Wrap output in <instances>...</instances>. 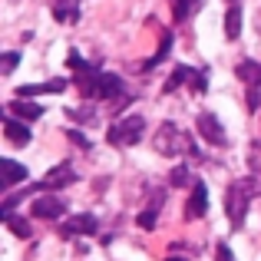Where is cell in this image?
I'll return each mask as SVG.
<instances>
[{
    "label": "cell",
    "instance_id": "cell-22",
    "mask_svg": "<svg viewBox=\"0 0 261 261\" xmlns=\"http://www.w3.org/2000/svg\"><path fill=\"white\" fill-rule=\"evenodd\" d=\"M248 169H251V175L261 178V139L248 146Z\"/></svg>",
    "mask_w": 261,
    "mask_h": 261
},
{
    "label": "cell",
    "instance_id": "cell-29",
    "mask_svg": "<svg viewBox=\"0 0 261 261\" xmlns=\"http://www.w3.org/2000/svg\"><path fill=\"white\" fill-rule=\"evenodd\" d=\"M166 261H185V258H178V255H169V258H166Z\"/></svg>",
    "mask_w": 261,
    "mask_h": 261
},
{
    "label": "cell",
    "instance_id": "cell-26",
    "mask_svg": "<svg viewBox=\"0 0 261 261\" xmlns=\"http://www.w3.org/2000/svg\"><path fill=\"white\" fill-rule=\"evenodd\" d=\"M189 86H192V93H205V70H195V73H192Z\"/></svg>",
    "mask_w": 261,
    "mask_h": 261
},
{
    "label": "cell",
    "instance_id": "cell-28",
    "mask_svg": "<svg viewBox=\"0 0 261 261\" xmlns=\"http://www.w3.org/2000/svg\"><path fill=\"white\" fill-rule=\"evenodd\" d=\"M70 139H73V142H76V146H80V149H89V142H86V139H83V136H80V133H70Z\"/></svg>",
    "mask_w": 261,
    "mask_h": 261
},
{
    "label": "cell",
    "instance_id": "cell-30",
    "mask_svg": "<svg viewBox=\"0 0 261 261\" xmlns=\"http://www.w3.org/2000/svg\"><path fill=\"white\" fill-rule=\"evenodd\" d=\"M258 113H261V109H258Z\"/></svg>",
    "mask_w": 261,
    "mask_h": 261
},
{
    "label": "cell",
    "instance_id": "cell-13",
    "mask_svg": "<svg viewBox=\"0 0 261 261\" xmlns=\"http://www.w3.org/2000/svg\"><path fill=\"white\" fill-rule=\"evenodd\" d=\"M66 89V80H50V83H37V86H20L17 89V96L20 99H33V96H40V93H63Z\"/></svg>",
    "mask_w": 261,
    "mask_h": 261
},
{
    "label": "cell",
    "instance_id": "cell-17",
    "mask_svg": "<svg viewBox=\"0 0 261 261\" xmlns=\"http://www.w3.org/2000/svg\"><path fill=\"white\" fill-rule=\"evenodd\" d=\"M192 73H195V66H175V73L166 80V86H162V93H175L178 86H185L192 80Z\"/></svg>",
    "mask_w": 261,
    "mask_h": 261
},
{
    "label": "cell",
    "instance_id": "cell-21",
    "mask_svg": "<svg viewBox=\"0 0 261 261\" xmlns=\"http://www.w3.org/2000/svg\"><path fill=\"white\" fill-rule=\"evenodd\" d=\"M189 182H192L189 166H175V169H172V175H169V185H172V189H185Z\"/></svg>",
    "mask_w": 261,
    "mask_h": 261
},
{
    "label": "cell",
    "instance_id": "cell-12",
    "mask_svg": "<svg viewBox=\"0 0 261 261\" xmlns=\"http://www.w3.org/2000/svg\"><path fill=\"white\" fill-rule=\"evenodd\" d=\"M53 4V17L60 23H76L80 20V0H50Z\"/></svg>",
    "mask_w": 261,
    "mask_h": 261
},
{
    "label": "cell",
    "instance_id": "cell-16",
    "mask_svg": "<svg viewBox=\"0 0 261 261\" xmlns=\"http://www.w3.org/2000/svg\"><path fill=\"white\" fill-rule=\"evenodd\" d=\"M238 33H242V7L231 4L228 10H225V37L238 40Z\"/></svg>",
    "mask_w": 261,
    "mask_h": 261
},
{
    "label": "cell",
    "instance_id": "cell-1",
    "mask_svg": "<svg viewBox=\"0 0 261 261\" xmlns=\"http://www.w3.org/2000/svg\"><path fill=\"white\" fill-rule=\"evenodd\" d=\"M70 66H73V83H76L80 96L83 99H113V96L122 93V80L113 76V73H102L96 70L93 63L80 60V53H70Z\"/></svg>",
    "mask_w": 261,
    "mask_h": 261
},
{
    "label": "cell",
    "instance_id": "cell-19",
    "mask_svg": "<svg viewBox=\"0 0 261 261\" xmlns=\"http://www.w3.org/2000/svg\"><path fill=\"white\" fill-rule=\"evenodd\" d=\"M4 222H7V228H10L17 238H30V235H33L30 222H27V218H17L13 212H7V215H4Z\"/></svg>",
    "mask_w": 261,
    "mask_h": 261
},
{
    "label": "cell",
    "instance_id": "cell-27",
    "mask_svg": "<svg viewBox=\"0 0 261 261\" xmlns=\"http://www.w3.org/2000/svg\"><path fill=\"white\" fill-rule=\"evenodd\" d=\"M215 261H235V255H231V248L225 242H218V248H215Z\"/></svg>",
    "mask_w": 261,
    "mask_h": 261
},
{
    "label": "cell",
    "instance_id": "cell-24",
    "mask_svg": "<svg viewBox=\"0 0 261 261\" xmlns=\"http://www.w3.org/2000/svg\"><path fill=\"white\" fill-rule=\"evenodd\" d=\"M70 119H76V122H86V126H89V122H96V113H93V109H89V106H83V109H70Z\"/></svg>",
    "mask_w": 261,
    "mask_h": 261
},
{
    "label": "cell",
    "instance_id": "cell-25",
    "mask_svg": "<svg viewBox=\"0 0 261 261\" xmlns=\"http://www.w3.org/2000/svg\"><path fill=\"white\" fill-rule=\"evenodd\" d=\"M155 215H159L155 208H146V212H139V218H136V222H139V228L152 231V228H155Z\"/></svg>",
    "mask_w": 261,
    "mask_h": 261
},
{
    "label": "cell",
    "instance_id": "cell-9",
    "mask_svg": "<svg viewBox=\"0 0 261 261\" xmlns=\"http://www.w3.org/2000/svg\"><path fill=\"white\" fill-rule=\"evenodd\" d=\"M96 228H99L96 215H73L70 222L60 228V235H63V238H73V235H96Z\"/></svg>",
    "mask_w": 261,
    "mask_h": 261
},
{
    "label": "cell",
    "instance_id": "cell-8",
    "mask_svg": "<svg viewBox=\"0 0 261 261\" xmlns=\"http://www.w3.org/2000/svg\"><path fill=\"white\" fill-rule=\"evenodd\" d=\"M205 208H208V189H205V182H192V195L185 202V218H202Z\"/></svg>",
    "mask_w": 261,
    "mask_h": 261
},
{
    "label": "cell",
    "instance_id": "cell-14",
    "mask_svg": "<svg viewBox=\"0 0 261 261\" xmlns=\"http://www.w3.org/2000/svg\"><path fill=\"white\" fill-rule=\"evenodd\" d=\"M4 136L13 142V146H27V142L33 139L30 126H27V122H17V119H4Z\"/></svg>",
    "mask_w": 261,
    "mask_h": 261
},
{
    "label": "cell",
    "instance_id": "cell-4",
    "mask_svg": "<svg viewBox=\"0 0 261 261\" xmlns=\"http://www.w3.org/2000/svg\"><path fill=\"white\" fill-rule=\"evenodd\" d=\"M146 136V119L142 116H122L119 122H113L106 133L109 146H136V142Z\"/></svg>",
    "mask_w": 261,
    "mask_h": 261
},
{
    "label": "cell",
    "instance_id": "cell-20",
    "mask_svg": "<svg viewBox=\"0 0 261 261\" xmlns=\"http://www.w3.org/2000/svg\"><path fill=\"white\" fill-rule=\"evenodd\" d=\"M169 50H172V33L162 30V43H159V50H155V57H152V60H146V63H142V70H152L155 63H162V60L169 57Z\"/></svg>",
    "mask_w": 261,
    "mask_h": 261
},
{
    "label": "cell",
    "instance_id": "cell-2",
    "mask_svg": "<svg viewBox=\"0 0 261 261\" xmlns=\"http://www.w3.org/2000/svg\"><path fill=\"white\" fill-rule=\"evenodd\" d=\"M261 195V178L251 175V178H235L225 192V215H228L231 228H242L245 225V215H248V205L251 198Z\"/></svg>",
    "mask_w": 261,
    "mask_h": 261
},
{
    "label": "cell",
    "instance_id": "cell-10",
    "mask_svg": "<svg viewBox=\"0 0 261 261\" xmlns=\"http://www.w3.org/2000/svg\"><path fill=\"white\" fill-rule=\"evenodd\" d=\"M7 113L10 116H17V119H40V116H43V106H40V102H33V99H13V102H7Z\"/></svg>",
    "mask_w": 261,
    "mask_h": 261
},
{
    "label": "cell",
    "instance_id": "cell-3",
    "mask_svg": "<svg viewBox=\"0 0 261 261\" xmlns=\"http://www.w3.org/2000/svg\"><path fill=\"white\" fill-rule=\"evenodd\" d=\"M155 152L159 155H182V152H195L192 149V136L185 129H178L175 122H162L155 133Z\"/></svg>",
    "mask_w": 261,
    "mask_h": 261
},
{
    "label": "cell",
    "instance_id": "cell-18",
    "mask_svg": "<svg viewBox=\"0 0 261 261\" xmlns=\"http://www.w3.org/2000/svg\"><path fill=\"white\" fill-rule=\"evenodd\" d=\"M172 4V17H175V23H185V20L192 17V13L198 10V4L202 0H169Z\"/></svg>",
    "mask_w": 261,
    "mask_h": 261
},
{
    "label": "cell",
    "instance_id": "cell-7",
    "mask_svg": "<svg viewBox=\"0 0 261 261\" xmlns=\"http://www.w3.org/2000/svg\"><path fill=\"white\" fill-rule=\"evenodd\" d=\"M76 182V169L70 166V162H60L57 169H50L46 178L40 182V189H66V185Z\"/></svg>",
    "mask_w": 261,
    "mask_h": 261
},
{
    "label": "cell",
    "instance_id": "cell-15",
    "mask_svg": "<svg viewBox=\"0 0 261 261\" xmlns=\"http://www.w3.org/2000/svg\"><path fill=\"white\" fill-rule=\"evenodd\" d=\"M0 172H4V189H10L17 182H27V166H20L13 159H0Z\"/></svg>",
    "mask_w": 261,
    "mask_h": 261
},
{
    "label": "cell",
    "instance_id": "cell-5",
    "mask_svg": "<svg viewBox=\"0 0 261 261\" xmlns=\"http://www.w3.org/2000/svg\"><path fill=\"white\" fill-rule=\"evenodd\" d=\"M66 212V202L60 195H37L30 205V215L33 218H46V222H57V218H63Z\"/></svg>",
    "mask_w": 261,
    "mask_h": 261
},
{
    "label": "cell",
    "instance_id": "cell-6",
    "mask_svg": "<svg viewBox=\"0 0 261 261\" xmlns=\"http://www.w3.org/2000/svg\"><path fill=\"white\" fill-rule=\"evenodd\" d=\"M198 133H202V139L208 142V146H228V136H225L222 122H218L215 113H198Z\"/></svg>",
    "mask_w": 261,
    "mask_h": 261
},
{
    "label": "cell",
    "instance_id": "cell-11",
    "mask_svg": "<svg viewBox=\"0 0 261 261\" xmlns=\"http://www.w3.org/2000/svg\"><path fill=\"white\" fill-rule=\"evenodd\" d=\"M235 73L248 89H261V63L258 60H242V63L235 66Z\"/></svg>",
    "mask_w": 261,
    "mask_h": 261
},
{
    "label": "cell",
    "instance_id": "cell-23",
    "mask_svg": "<svg viewBox=\"0 0 261 261\" xmlns=\"http://www.w3.org/2000/svg\"><path fill=\"white\" fill-rule=\"evenodd\" d=\"M17 63H20V53H4V57H0V73H4V76H10L13 70H17Z\"/></svg>",
    "mask_w": 261,
    "mask_h": 261
}]
</instances>
